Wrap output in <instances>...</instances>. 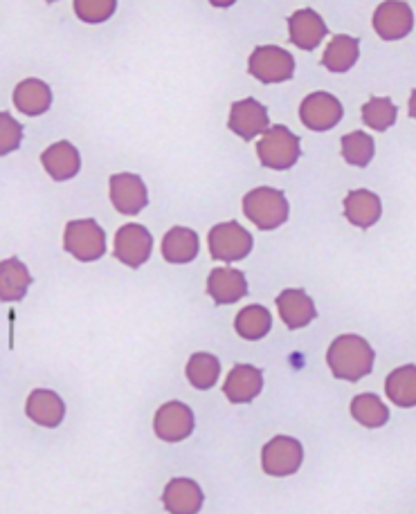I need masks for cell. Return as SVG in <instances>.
<instances>
[{
	"label": "cell",
	"instance_id": "obj_20",
	"mask_svg": "<svg viewBox=\"0 0 416 514\" xmlns=\"http://www.w3.org/2000/svg\"><path fill=\"white\" fill-rule=\"evenodd\" d=\"M383 214V203L374 191L369 189H354L345 198V216L351 225L360 229H369L378 223Z\"/></svg>",
	"mask_w": 416,
	"mask_h": 514
},
{
	"label": "cell",
	"instance_id": "obj_14",
	"mask_svg": "<svg viewBox=\"0 0 416 514\" xmlns=\"http://www.w3.org/2000/svg\"><path fill=\"white\" fill-rule=\"evenodd\" d=\"M288 32H291V41L302 50H315L327 36V23L324 18L315 12V9H297V12L288 18Z\"/></svg>",
	"mask_w": 416,
	"mask_h": 514
},
{
	"label": "cell",
	"instance_id": "obj_24",
	"mask_svg": "<svg viewBox=\"0 0 416 514\" xmlns=\"http://www.w3.org/2000/svg\"><path fill=\"white\" fill-rule=\"evenodd\" d=\"M32 274L18 259L0 261V301H21L32 286Z\"/></svg>",
	"mask_w": 416,
	"mask_h": 514
},
{
	"label": "cell",
	"instance_id": "obj_27",
	"mask_svg": "<svg viewBox=\"0 0 416 514\" xmlns=\"http://www.w3.org/2000/svg\"><path fill=\"white\" fill-rule=\"evenodd\" d=\"M234 328L243 339H250V342H257V339H264L270 328H273V317L264 306H248L243 308L237 321H234Z\"/></svg>",
	"mask_w": 416,
	"mask_h": 514
},
{
	"label": "cell",
	"instance_id": "obj_4",
	"mask_svg": "<svg viewBox=\"0 0 416 514\" xmlns=\"http://www.w3.org/2000/svg\"><path fill=\"white\" fill-rule=\"evenodd\" d=\"M63 247L81 263L99 261L106 254V234L97 220H72L63 232Z\"/></svg>",
	"mask_w": 416,
	"mask_h": 514
},
{
	"label": "cell",
	"instance_id": "obj_32",
	"mask_svg": "<svg viewBox=\"0 0 416 514\" xmlns=\"http://www.w3.org/2000/svg\"><path fill=\"white\" fill-rule=\"evenodd\" d=\"M75 14L84 23H104L113 16L115 0H75Z\"/></svg>",
	"mask_w": 416,
	"mask_h": 514
},
{
	"label": "cell",
	"instance_id": "obj_25",
	"mask_svg": "<svg viewBox=\"0 0 416 514\" xmlns=\"http://www.w3.org/2000/svg\"><path fill=\"white\" fill-rule=\"evenodd\" d=\"M360 57V41L354 36L338 34L333 36L329 48L324 50L322 66L331 72H347L356 66Z\"/></svg>",
	"mask_w": 416,
	"mask_h": 514
},
{
	"label": "cell",
	"instance_id": "obj_9",
	"mask_svg": "<svg viewBox=\"0 0 416 514\" xmlns=\"http://www.w3.org/2000/svg\"><path fill=\"white\" fill-rule=\"evenodd\" d=\"M342 115H345V108H342L340 99L331 93H313L300 106L302 124L318 133L331 131L333 126H338Z\"/></svg>",
	"mask_w": 416,
	"mask_h": 514
},
{
	"label": "cell",
	"instance_id": "obj_22",
	"mask_svg": "<svg viewBox=\"0 0 416 514\" xmlns=\"http://www.w3.org/2000/svg\"><path fill=\"white\" fill-rule=\"evenodd\" d=\"M162 259L167 263H192L198 252H201V241L194 229L187 227H171L162 238Z\"/></svg>",
	"mask_w": 416,
	"mask_h": 514
},
{
	"label": "cell",
	"instance_id": "obj_5",
	"mask_svg": "<svg viewBox=\"0 0 416 514\" xmlns=\"http://www.w3.org/2000/svg\"><path fill=\"white\" fill-rule=\"evenodd\" d=\"M248 72L261 84H282L293 79L295 59L293 54L277 45H259L248 59Z\"/></svg>",
	"mask_w": 416,
	"mask_h": 514
},
{
	"label": "cell",
	"instance_id": "obj_2",
	"mask_svg": "<svg viewBox=\"0 0 416 514\" xmlns=\"http://www.w3.org/2000/svg\"><path fill=\"white\" fill-rule=\"evenodd\" d=\"M243 214L259 229L270 232V229H277L286 223L288 214H291V205H288L284 191L273 187H259L252 189L243 198Z\"/></svg>",
	"mask_w": 416,
	"mask_h": 514
},
{
	"label": "cell",
	"instance_id": "obj_7",
	"mask_svg": "<svg viewBox=\"0 0 416 514\" xmlns=\"http://www.w3.org/2000/svg\"><path fill=\"white\" fill-rule=\"evenodd\" d=\"M304 461V447L297 438L291 436H277L264 445L261 452V465L264 472L270 476H291L302 467Z\"/></svg>",
	"mask_w": 416,
	"mask_h": 514
},
{
	"label": "cell",
	"instance_id": "obj_18",
	"mask_svg": "<svg viewBox=\"0 0 416 514\" xmlns=\"http://www.w3.org/2000/svg\"><path fill=\"white\" fill-rule=\"evenodd\" d=\"M203 490L201 485L192 479H174L167 483L165 494H162V503H165L167 512L174 514H196L203 508Z\"/></svg>",
	"mask_w": 416,
	"mask_h": 514
},
{
	"label": "cell",
	"instance_id": "obj_15",
	"mask_svg": "<svg viewBox=\"0 0 416 514\" xmlns=\"http://www.w3.org/2000/svg\"><path fill=\"white\" fill-rule=\"evenodd\" d=\"M207 295H210L219 306L237 304L239 299L248 295L246 274L232 268H216L207 277Z\"/></svg>",
	"mask_w": 416,
	"mask_h": 514
},
{
	"label": "cell",
	"instance_id": "obj_30",
	"mask_svg": "<svg viewBox=\"0 0 416 514\" xmlns=\"http://www.w3.org/2000/svg\"><path fill=\"white\" fill-rule=\"evenodd\" d=\"M340 149H342V158H345L347 164H351V167L365 169L367 164L374 160L376 144H374V137L369 133L354 131V133L342 137Z\"/></svg>",
	"mask_w": 416,
	"mask_h": 514
},
{
	"label": "cell",
	"instance_id": "obj_19",
	"mask_svg": "<svg viewBox=\"0 0 416 514\" xmlns=\"http://www.w3.org/2000/svg\"><path fill=\"white\" fill-rule=\"evenodd\" d=\"M277 310L279 315H282L284 324L291 330L309 326L311 321L318 317L313 299L306 295L304 290H284L282 295L277 297Z\"/></svg>",
	"mask_w": 416,
	"mask_h": 514
},
{
	"label": "cell",
	"instance_id": "obj_17",
	"mask_svg": "<svg viewBox=\"0 0 416 514\" xmlns=\"http://www.w3.org/2000/svg\"><path fill=\"white\" fill-rule=\"evenodd\" d=\"M43 169L48 171V176L57 182H66L70 178H75L81 169V158L77 146H72L70 142H57L52 144L50 149H45L41 155Z\"/></svg>",
	"mask_w": 416,
	"mask_h": 514
},
{
	"label": "cell",
	"instance_id": "obj_11",
	"mask_svg": "<svg viewBox=\"0 0 416 514\" xmlns=\"http://www.w3.org/2000/svg\"><path fill=\"white\" fill-rule=\"evenodd\" d=\"M111 203L120 214L135 216L149 205V194L144 180L133 173H115L111 178Z\"/></svg>",
	"mask_w": 416,
	"mask_h": 514
},
{
	"label": "cell",
	"instance_id": "obj_1",
	"mask_svg": "<svg viewBox=\"0 0 416 514\" xmlns=\"http://www.w3.org/2000/svg\"><path fill=\"white\" fill-rule=\"evenodd\" d=\"M376 353L369 346L367 339L358 335H342L336 337L329 346L327 362L331 373L338 380L347 382H360L374 371Z\"/></svg>",
	"mask_w": 416,
	"mask_h": 514
},
{
	"label": "cell",
	"instance_id": "obj_10",
	"mask_svg": "<svg viewBox=\"0 0 416 514\" xmlns=\"http://www.w3.org/2000/svg\"><path fill=\"white\" fill-rule=\"evenodd\" d=\"M194 425V411L183 402H167L158 409L156 420H153L158 438L165 440V443H180V440L189 438Z\"/></svg>",
	"mask_w": 416,
	"mask_h": 514
},
{
	"label": "cell",
	"instance_id": "obj_33",
	"mask_svg": "<svg viewBox=\"0 0 416 514\" xmlns=\"http://www.w3.org/2000/svg\"><path fill=\"white\" fill-rule=\"evenodd\" d=\"M23 142V126L9 113H0V155L16 151Z\"/></svg>",
	"mask_w": 416,
	"mask_h": 514
},
{
	"label": "cell",
	"instance_id": "obj_28",
	"mask_svg": "<svg viewBox=\"0 0 416 514\" xmlns=\"http://www.w3.org/2000/svg\"><path fill=\"white\" fill-rule=\"evenodd\" d=\"M221 375V362L210 353H196L187 362V380L198 391L212 389Z\"/></svg>",
	"mask_w": 416,
	"mask_h": 514
},
{
	"label": "cell",
	"instance_id": "obj_6",
	"mask_svg": "<svg viewBox=\"0 0 416 514\" xmlns=\"http://www.w3.org/2000/svg\"><path fill=\"white\" fill-rule=\"evenodd\" d=\"M210 254L216 261H241L252 252V245H255V238L248 232L246 227L239 225L237 220L234 223H221L210 229Z\"/></svg>",
	"mask_w": 416,
	"mask_h": 514
},
{
	"label": "cell",
	"instance_id": "obj_23",
	"mask_svg": "<svg viewBox=\"0 0 416 514\" xmlns=\"http://www.w3.org/2000/svg\"><path fill=\"white\" fill-rule=\"evenodd\" d=\"M14 106L18 113L27 117L48 113L52 106V90L41 79H25L14 88Z\"/></svg>",
	"mask_w": 416,
	"mask_h": 514
},
{
	"label": "cell",
	"instance_id": "obj_13",
	"mask_svg": "<svg viewBox=\"0 0 416 514\" xmlns=\"http://www.w3.org/2000/svg\"><path fill=\"white\" fill-rule=\"evenodd\" d=\"M414 27V14L408 3H383L374 12V30L385 41L405 39Z\"/></svg>",
	"mask_w": 416,
	"mask_h": 514
},
{
	"label": "cell",
	"instance_id": "obj_3",
	"mask_svg": "<svg viewBox=\"0 0 416 514\" xmlns=\"http://www.w3.org/2000/svg\"><path fill=\"white\" fill-rule=\"evenodd\" d=\"M257 155H259V162L264 164L266 169H275V171L291 169L295 167V162L300 160L302 155L300 137H297L293 131H288V128L282 124L270 126L257 144Z\"/></svg>",
	"mask_w": 416,
	"mask_h": 514
},
{
	"label": "cell",
	"instance_id": "obj_31",
	"mask_svg": "<svg viewBox=\"0 0 416 514\" xmlns=\"http://www.w3.org/2000/svg\"><path fill=\"white\" fill-rule=\"evenodd\" d=\"M396 115L399 113H396V106L390 97H372L363 106V122L378 133L392 128L396 124Z\"/></svg>",
	"mask_w": 416,
	"mask_h": 514
},
{
	"label": "cell",
	"instance_id": "obj_29",
	"mask_svg": "<svg viewBox=\"0 0 416 514\" xmlns=\"http://www.w3.org/2000/svg\"><path fill=\"white\" fill-rule=\"evenodd\" d=\"M351 416L363 427L378 429L390 420V409L374 393H363V396H356L354 402H351Z\"/></svg>",
	"mask_w": 416,
	"mask_h": 514
},
{
	"label": "cell",
	"instance_id": "obj_12",
	"mask_svg": "<svg viewBox=\"0 0 416 514\" xmlns=\"http://www.w3.org/2000/svg\"><path fill=\"white\" fill-rule=\"evenodd\" d=\"M230 131L237 133L241 140L250 142L252 137L268 131V108L257 99H243L230 108Z\"/></svg>",
	"mask_w": 416,
	"mask_h": 514
},
{
	"label": "cell",
	"instance_id": "obj_16",
	"mask_svg": "<svg viewBox=\"0 0 416 514\" xmlns=\"http://www.w3.org/2000/svg\"><path fill=\"white\" fill-rule=\"evenodd\" d=\"M261 389H264V375L257 366L239 364L230 371L228 380L223 384V393L228 396L234 405H246V402L255 400Z\"/></svg>",
	"mask_w": 416,
	"mask_h": 514
},
{
	"label": "cell",
	"instance_id": "obj_8",
	"mask_svg": "<svg viewBox=\"0 0 416 514\" xmlns=\"http://www.w3.org/2000/svg\"><path fill=\"white\" fill-rule=\"evenodd\" d=\"M151 250H153V238L144 225L131 223L117 229L115 250H113L117 261L129 265V268H140V265L149 261Z\"/></svg>",
	"mask_w": 416,
	"mask_h": 514
},
{
	"label": "cell",
	"instance_id": "obj_26",
	"mask_svg": "<svg viewBox=\"0 0 416 514\" xmlns=\"http://www.w3.org/2000/svg\"><path fill=\"white\" fill-rule=\"evenodd\" d=\"M387 398L399 407H414L416 405V366L408 364L390 373L385 382Z\"/></svg>",
	"mask_w": 416,
	"mask_h": 514
},
{
	"label": "cell",
	"instance_id": "obj_21",
	"mask_svg": "<svg viewBox=\"0 0 416 514\" xmlns=\"http://www.w3.org/2000/svg\"><path fill=\"white\" fill-rule=\"evenodd\" d=\"M25 413L27 418L36 422V425L54 429L61 425L63 416H66V405H63V400L54 391L36 389L30 393V398H27Z\"/></svg>",
	"mask_w": 416,
	"mask_h": 514
}]
</instances>
